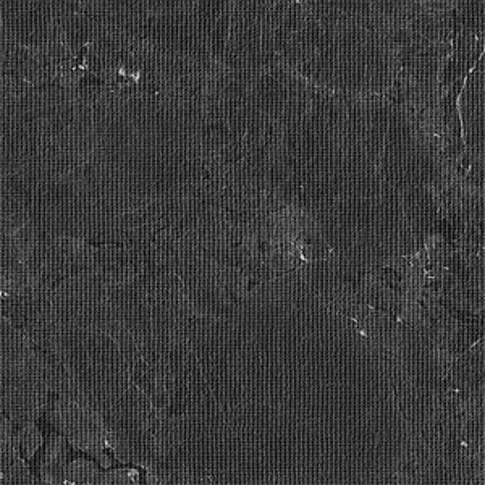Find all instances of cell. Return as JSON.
Masks as SVG:
<instances>
[{
    "instance_id": "1",
    "label": "cell",
    "mask_w": 485,
    "mask_h": 485,
    "mask_svg": "<svg viewBox=\"0 0 485 485\" xmlns=\"http://www.w3.org/2000/svg\"><path fill=\"white\" fill-rule=\"evenodd\" d=\"M54 397L50 419L55 427L76 448L107 461L102 455L105 428L99 412L78 398L63 397V395H54Z\"/></svg>"
},
{
    "instance_id": "2",
    "label": "cell",
    "mask_w": 485,
    "mask_h": 485,
    "mask_svg": "<svg viewBox=\"0 0 485 485\" xmlns=\"http://www.w3.org/2000/svg\"><path fill=\"white\" fill-rule=\"evenodd\" d=\"M32 476L21 459L13 440L0 438V484H32Z\"/></svg>"
},
{
    "instance_id": "3",
    "label": "cell",
    "mask_w": 485,
    "mask_h": 485,
    "mask_svg": "<svg viewBox=\"0 0 485 485\" xmlns=\"http://www.w3.org/2000/svg\"><path fill=\"white\" fill-rule=\"evenodd\" d=\"M68 450L62 438H54L49 443L46 453L42 456L41 462V477L44 482L49 484H60L65 482L66 467L70 464Z\"/></svg>"
},
{
    "instance_id": "4",
    "label": "cell",
    "mask_w": 485,
    "mask_h": 485,
    "mask_svg": "<svg viewBox=\"0 0 485 485\" xmlns=\"http://www.w3.org/2000/svg\"><path fill=\"white\" fill-rule=\"evenodd\" d=\"M65 481L78 482V484H97L104 482L102 476L96 466L87 461H73L66 467Z\"/></svg>"
},
{
    "instance_id": "5",
    "label": "cell",
    "mask_w": 485,
    "mask_h": 485,
    "mask_svg": "<svg viewBox=\"0 0 485 485\" xmlns=\"http://www.w3.org/2000/svg\"><path fill=\"white\" fill-rule=\"evenodd\" d=\"M13 442L16 448L21 450L26 456H32L36 453V450L41 443V433L37 432V428L32 424H25L21 426L15 433Z\"/></svg>"
}]
</instances>
